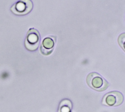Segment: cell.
Instances as JSON below:
<instances>
[{"label": "cell", "instance_id": "cell-1", "mask_svg": "<svg viewBox=\"0 0 125 112\" xmlns=\"http://www.w3.org/2000/svg\"><path fill=\"white\" fill-rule=\"evenodd\" d=\"M86 82L91 88L99 91L105 90L109 85L108 82L96 72L90 73L87 75Z\"/></svg>", "mask_w": 125, "mask_h": 112}, {"label": "cell", "instance_id": "cell-2", "mask_svg": "<svg viewBox=\"0 0 125 112\" xmlns=\"http://www.w3.org/2000/svg\"><path fill=\"white\" fill-rule=\"evenodd\" d=\"M40 35L39 31L33 28H30L25 37L24 46L27 50L30 51H36L39 45Z\"/></svg>", "mask_w": 125, "mask_h": 112}, {"label": "cell", "instance_id": "cell-3", "mask_svg": "<svg viewBox=\"0 0 125 112\" xmlns=\"http://www.w3.org/2000/svg\"><path fill=\"white\" fill-rule=\"evenodd\" d=\"M33 4L31 0H20L11 7V12L16 15H25L33 9Z\"/></svg>", "mask_w": 125, "mask_h": 112}, {"label": "cell", "instance_id": "cell-4", "mask_svg": "<svg viewBox=\"0 0 125 112\" xmlns=\"http://www.w3.org/2000/svg\"><path fill=\"white\" fill-rule=\"evenodd\" d=\"M124 97L119 91H112L106 94L102 100L103 104L107 106H118L123 102Z\"/></svg>", "mask_w": 125, "mask_h": 112}, {"label": "cell", "instance_id": "cell-5", "mask_svg": "<svg viewBox=\"0 0 125 112\" xmlns=\"http://www.w3.org/2000/svg\"><path fill=\"white\" fill-rule=\"evenodd\" d=\"M56 41V37L50 36L45 38L41 45L40 51L44 56H48L53 52Z\"/></svg>", "mask_w": 125, "mask_h": 112}, {"label": "cell", "instance_id": "cell-6", "mask_svg": "<svg viewBox=\"0 0 125 112\" xmlns=\"http://www.w3.org/2000/svg\"><path fill=\"white\" fill-rule=\"evenodd\" d=\"M72 104L69 100H63L60 103L59 112H70Z\"/></svg>", "mask_w": 125, "mask_h": 112}, {"label": "cell", "instance_id": "cell-7", "mask_svg": "<svg viewBox=\"0 0 125 112\" xmlns=\"http://www.w3.org/2000/svg\"><path fill=\"white\" fill-rule=\"evenodd\" d=\"M118 42L120 47L125 52V32L121 33L119 36Z\"/></svg>", "mask_w": 125, "mask_h": 112}]
</instances>
